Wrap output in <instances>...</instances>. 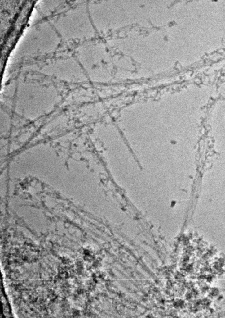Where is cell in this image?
<instances>
[{
    "mask_svg": "<svg viewBox=\"0 0 225 318\" xmlns=\"http://www.w3.org/2000/svg\"><path fill=\"white\" fill-rule=\"evenodd\" d=\"M60 27L68 38L77 40L94 38L97 32L88 11L87 4L78 5L67 14Z\"/></svg>",
    "mask_w": 225,
    "mask_h": 318,
    "instance_id": "obj_2",
    "label": "cell"
},
{
    "mask_svg": "<svg viewBox=\"0 0 225 318\" xmlns=\"http://www.w3.org/2000/svg\"><path fill=\"white\" fill-rule=\"evenodd\" d=\"M94 92L90 88H83L75 90L73 101L75 104H85L90 102L94 98Z\"/></svg>",
    "mask_w": 225,
    "mask_h": 318,
    "instance_id": "obj_4",
    "label": "cell"
},
{
    "mask_svg": "<svg viewBox=\"0 0 225 318\" xmlns=\"http://www.w3.org/2000/svg\"><path fill=\"white\" fill-rule=\"evenodd\" d=\"M102 111V107L98 102L85 104L77 111V118L85 122L97 120L101 115Z\"/></svg>",
    "mask_w": 225,
    "mask_h": 318,
    "instance_id": "obj_3",
    "label": "cell"
},
{
    "mask_svg": "<svg viewBox=\"0 0 225 318\" xmlns=\"http://www.w3.org/2000/svg\"><path fill=\"white\" fill-rule=\"evenodd\" d=\"M75 55L89 81L98 83L107 80V56L102 43L95 41L80 45L76 48Z\"/></svg>",
    "mask_w": 225,
    "mask_h": 318,
    "instance_id": "obj_1",
    "label": "cell"
}]
</instances>
